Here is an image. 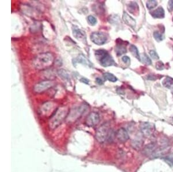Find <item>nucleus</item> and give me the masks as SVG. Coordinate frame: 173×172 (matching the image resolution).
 Here are the masks:
<instances>
[{
	"mask_svg": "<svg viewBox=\"0 0 173 172\" xmlns=\"http://www.w3.org/2000/svg\"><path fill=\"white\" fill-rule=\"evenodd\" d=\"M163 85L168 88V89H173V78L167 77L164 79V80L162 81Z\"/></svg>",
	"mask_w": 173,
	"mask_h": 172,
	"instance_id": "aec40b11",
	"label": "nucleus"
},
{
	"mask_svg": "<svg viewBox=\"0 0 173 172\" xmlns=\"http://www.w3.org/2000/svg\"><path fill=\"white\" fill-rule=\"evenodd\" d=\"M72 32L74 38L84 43H86V34L84 31L79 29L77 26H74L72 27Z\"/></svg>",
	"mask_w": 173,
	"mask_h": 172,
	"instance_id": "9d476101",
	"label": "nucleus"
},
{
	"mask_svg": "<svg viewBox=\"0 0 173 172\" xmlns=\"http://www.w3.org/2000/svg\"><path fill=\"white\" fill-rule=\"evenodd\" d=\"M116 137L117 140L122 143H125L129 140V136L128 134L127 131L124 128H120L117 130L116 134Z\"/></svg>",
	"mask_w": 173,
	"mask_h": 172,
	"instance_id": "ddd939ff",
	"label": "nucleus"
},
{
	"mask_svg": "<svg viewBox=\"0 0 173 172\" xmlns=\"http://www.w3.org/2000/svg\"><path fill=\"white\" fill-rule=\"evenodd\" d=\"M150 13H151L152 17L156 18V19L163 18L164 17V14H165L164 9L161 7H159V8H158L155 10L152 11L150 12Z\"/></svg>",
	"mask_w": 173,
	"mask_h": 172,
	"instance_id": "f3484780",
	"label": "nucleus"
},
{
	"mask_svg": "<svg viewBox=\"0 0 173 172\" xmlns=\"http://www.w3.org/2000/svg\"><path fill=\"white\" fill-rule=\"evenodd\" d=\"M87 22L91 26H95L97 23V20L94 16L89 15L87 17Z\"/></svg>",
	"mask_w": 173,
	"mask_h": 172,
	"instance_id": "bb28decb",
	"label": "nucleus"
},
{
	"mask_svg": "<svg viewBox=\"0 0 173 172\" xmlns=\"http://www.w3.org/2000/svg\"><path fill=\"white\" fill-rule=\"evenodd\" d=\"M69 112V109L65 107L57 108L56 111L53 114L49 120V125L50 128L52 130L56 129L66 119Z\"/></svg>",
	"mask_w": 173,
	"mask_h": 172,
	"instance_id": "f03ea898",
	"label": "nucleus"
},
{
	"mask_svg": "<svg viewBox=\"0 0 173 172\" xmlns=\"http://www.w3.org/2000/svg\"><path fill=\"white\" fill-rule=\"evenodd\" d=\"M103 77L105 79H107L110 82H115L117 81V78L114 75L109 73H104Z\"/></svg>",
	"mask_w": 173,
	"mask_h": 172,
	"instance_id": "4be33fe9",
	"label": "nucleus"
},
{
	"mask_svg": "<svg viewBox=\"0 0 173 172\" xmlns=\"http://www.w3.org/2000/svg\"><path fill=\"white\" fill-rule=\"evenodd\" d=\"M80 81L81 82H82V83H84L85 84H86V85H88L89 83H90V81H89L88 79L86 78H81Z\"/></svg>",
	"mask_w": 173,
	"mask_h": 172,
	"instance_id": "72a5a7b5",
	"label": "nucleus"
},
{
	"mask_svg": "<svg viewBox=\"0 0 173 172\" xmlns=\"http://www.w3.org/2000/svg\"><path fill=\"white\" fill-rule=\"evenodd\" d=\"M156 68L158 70H163L164 69V65L161 61H159L156 63Z\"/></svg>",
	"mask_w": 173,
	"mask_h": 172,
	"instance_id": "c85d7f7f",
	"label": "nucleus"
},
{
	"mask_svg": "<svg viewBox=\"0 0 173 172\" xmlns=\"http://www.w3.org/2000/svg\"><path fill=\"white\" fill-rule=\"evenodd\" d=\"M100 122V116L96 112H91L86 116L85 120V124L88 127H94Z\"/></svg>",
	"mask_w": 173,
	"mask_h": 172,
	"instance_id": "6e6552de",
	"label": "nucleus"
},
{
	"mask_svg": "<svg viewBox=\"0 0 173 172\" xmlns=\"http://www.w3.org/2000/svg\"><path fill=\"white\" fill-rule=\"evenodd\" d=\"M130 52H131V53L132 54V55L135 57L136 59H137L139 61H141L140 60V56L138 52V49L136 46H134L133 45H131L129 47Z\"/></svg>",
	"mask_w": 173,
	"mask_h": 172,
	"instance_id": "412c9836",
	"label": "nucleus"
},
{
	"mask_svg": "<svg viewBox=\"0 0 173 172\" xmlns=\"http://www.w3.org/2000/svg\"><path fill=\"white\" fill-rule=\"evenodd\" d=\"M90 39L93 43L98 45H102L106 43L108 37L102 32H93L90 35Z\"/></svg>",
	"mask_w": 173,
	"mask_h": 172,
	"instance_id": "0eeeda50",
	"label": "nucleus"
},
{
	"mask_svg": "<svg viewBox=\"0 0 173 172\" xmlns=\"http://www.w3.org/2000/svg\"><path fill=\"white\" fill-rule=\"evenodd\" d=\"M167 9H169V11L171 12L173 10V1H170L168 2V6Z\"/></svg>",
	"mask_w": 173,
	"mask_h": 172,
	"instance_id": "2f4dec72",
	"label": "nucleus"
},
{
	"mask_svg": "<svg viewBox=\"0 0 173 172\" xmlns=\"http://www.w3.org/2000/svg\"></svg>",
	"mask_w": 173,
	"mask_h": 172,
	"instance_id": "c9c22d12",
	"label": "nucleus"
},
{
	"mask_svg": "<svg viewBox=\"0 0 173 172\" xmlns=\"http://www.w3.org/2000/svg\"><path fill=\"white\" fill-rule=\"evenodd\" d=\"M158 148L155 143H151L145 146L142 150V153L148 157H153Z\"/></svg>",
	"mask_w": 173,
	"mask_h": 172,
	"instance_id": "1a4fd4ad",
	"label": "nucleus"
},
{
	"mask_svg": "<svg viewBox=\"0 0 173 172\" xmlns=\"http://www.w3.org/2000/svg\"><path fill=\"white\" fill-rule=\"evenodd\" d=\"M73 63L74 65H76L78 63H80V64L89 67H92L93 66V65L91 61L82 55H80L77 56L73 60Z\"/></svg>",
	"mask_w": 173,
	"mask_h": 172,
	"instance_id": "4468645a",
	"label": "nucleus"
},
{
	"mask_svg": "<svg viewBox=\"0 0 173 172\" xmlns=\"http://www.w3.org/2000/svg\"><path fill=\"white\" fill-rule=\"evenodd\" d=\"M54 56L51 52L39 53L35 57L32 65L38 70H44L51 67L54 62Z\"/></svg>",
	"mask_w": 173,
	"mask_h": 172,
	"instance_id": "f257e3e1",
	"label": "nucleus"
},
{
	"mask_svg": "<svg viewBox=\"0 0 173 172\" xmlns=\"http://www.w3.org/2000/svg\"><path fill=\"white\" fill-rule=\"evenodd\" d=\"M158 5V2L154 0H150L147 1V8L149 10H151L152 9L155 8Z\"/></svg>",
	"mask_w": 173,
	"mask_h": 172,
	"instance_id": "393cba45",
	"label": "nucleus"
},
{
	"mask_svg": "<svg viewBox=\"0 0 173 172\" xmlns=\"http://www.w3.org/2000/svg\"><path fill=\"white\" fill-rule=\"evenodd\" d=\"M56 85L53 80H43L35 85L33 90L36 93H40L49 89Z\"/></svg>",
	"mask_w": 173,
	"mask_h": 172,
	"instance_id": "423d86ee",
	"label": "nucleus"
},
{
	"mask_svg": "<svg viewBox=\"0 0 173 172\" xmlns=\"http://www.w3.org/2000/svg\"><path fill=\"white\" fill-rule=\"evenodd\" d=\"M144 144V140L140 138H136L132 141V146L134 150H139L142 148Z\"/></svg>",
	"mask_w": 173,
	"mask_h": 172,
	"instance_id": "a211bd4d",
	"label": "nucleus"
},
{
	"mask_svg": "<svg viewBox=\"0 0 173 172\" xmlns=\"http://www.w3.org/2000/svg\"><path fill=\"white\" fill-rule=\"evenodd\" d=\"M112 135H113V134L110 128V126L107 122L101 125L97 129L95 133V138L97 142L100 143H103L106 140H110V138H112Z\"/></svg>",
	"mask_w": 173,
	"mask_h": 172,
	"instance_id": "7ed1b4c3",
	"label": "nucleus"
},
{
	"mask_svg": "<svg viewBox=\"0 0 173 172\" xmlns=\"http://www.w3.org/2000/svg\"><path fill=\"white\" fill-rule=\"evenodd\" d=\"M122 60L124 63H125L126 65H129L130 63V59L129 57L128 56H124L122 57Z\"/></svg>",
	"mask_w": 173,
	"mask_h": 172,
	"instance_id": "7c9ffc66",
	"label": "nucleus"
},
{
	"mask_svg": "<svg viewBox=\"0 0 173 172\" xmlns=\"http://www.w3.org/2000/svg\"><path fill=\"white\" fill-rule=\"evenodd\" d=\"M96 84L101 85L103 84L104 81L100 78H96Z\"/></svg>",
	"mask_w": 173,
	"mask_h": 172,
	"instance_id": "473e14b6",
	"label": "nucleus"
},
{
	"mask_svg": "<svg viewBox=\"0 0 173 172\" xmlns=\"http://www.w3.org/2000/svg\"><path fill=\"white\" fill-rule=\"evenodd\" d=\"M164 161L170 166H173V158L170 157H165L163 158Z\"/></svg>",
	"mask_w": 173,
	"mask_h": 172,
	"instance_id": "cd10ccee",
	"label": "nucleus"
},
{
	"mask_svg": "<svg viewBox=\"0 0 173 172\" xmlns=\"http://www.w3.org/2000/svg\"><path fill=\"white\" fill-rule=\"evenodd\" d=\"M128 10L130 13L133 15H136L138 13L139 11V8L137 4L135 2H130L129 4L128 5Z\"/></svg>",
	"mask_w": 173,
	"mask_h": 172,
	"instance_id": "6ab92c4d",
	"label": "nucleus"
},
{
	"mask_svg": "<svg viewBox=\"0 0 173 172\" xmlns=\"http://www.w3.org/2000/svg\"><path fill=\"white\" fill-rule=\"evenodd\" d=\"M55 104L53 102H46L43 104L40 109V112L43 115H47L52 113V111H56Z\"/></svg>",
	"mask_w": 173,
	"mask_h": 172,
	"instance_id": "f8f14e48",
	"label": "nucleus"
},
{
	"mask_svg": "<svg viewBox=\"0 0 173 172\" xmlns=\"http://www.w3.org/2000/svg\"><path fill=\"white\" fill-rule=\"evenodd\" d=\"M140 130L143 136L146 138L151 137L154 133V128L148 122H142L140 125Z\"/></svg>",
	"mask_w": 173,
	"mask_h": 172,
	"instance_id": "9b49d317",
	"label": "nucleus"
},
{
	"mask_svg": "<svg viewBox=\"0 0 173 172\" xmlns=\"http://www.w3.org/2000/svg\"><path fill=\"white\" fill-rule=\"evenodd\" d=\"M115 51L118 56H121L122 55L125 53L126 52V42H122V40H121V42L117 41Z\"/></svg>",
	"mask_w": 173,
	"mask_h": 172,
	"instance_id": "2eb2a0df",
	"label": "nucleus"
},
{
	"mask_svg": "<svg viewBox=\"0 0 173 172\" xmlns=\"http://www.w3.org/2000/svg\"><path fill=\"white\" fill-rule=\"evenodd\" d=\"M96 59L99 61L100 64L104 67L112 66L116 65L115 61L108 51L104 49H99L95 53Z\"/></svg>",
	"mask_w": 173,
	"mask_h": 172,
	"instance_id": "20e7f679",
	"label": "nucleus"
},
{
	"mask_svg": "<svg viewBox=\"0 0 173 172\" xmlns=\"http://www.w3.org/2000/svg\"><path fill=\"white\" fill-rule=\"evenodd\" d=\"M150 56H151L152 58H153L154 59H159V58L158 53L154 50H151L150 51Z\"/></svg>",
	"mask_w": 173,
	"mask_h": 172,
	"instance_id": "c756f323",
	"label": "nucleus"
},
{
	"mask_svg": "<svg viewBox=\"0 0 173 172\" xmlns=\"http://www.w3.org/2000/svg\"><path fill=\"white\" fill-rule=\"evenodd\" d=\"M153 35H154V38L155 39L156 41H158V42L162 41L163 39V34H161L160 32H159L158 31H155Z\"/></svg>",
	"mask_w": 173,
	"mask_h": 172,
	"instance_id": "a878e982",
	"label": "nucleus"
},
{
	"mask_svg": "<svg viewBox=\"0 0 173 172\" xmlns=\"http://www.w3.org/2000/svg\"><path fill=\"white\" fill-rule=\"evenodd\" d=\"M140 60L144 63V64L147 65H151L152 64V61L149 56L147 55L146 53H143L140 56Z\"/></svg>",
	"mask_w": 173,
	"mask_h": 172,
	"instance_id": "5701e85b",
	"label": "nucleus"
},
{
	"mask_svg": "<svg viewBox=\"0 0 173 172\" xmlns=\"http://www.w3.org/2000/svg\"><path fill=\"white\" fill-rule=\"evenodd\" d=\"M57 73L58 74V75L62 78L64 79H69V74L66 72V71L64 70V69H60L58 70L57 71Z\"/></svg>",
	"mask_w": 173,
	"mask_h": 172,
	"instance_id": "b1692460",
	"label": "nucleus"
},
{
	"mask_svg": "<svg viewBox=\"0 0 173 172\" xmlns=\"http://www.w3.org/2000/svg\"><path fill=\"white\" fill-rule=\"evenodd\" d=\"M157 77H156L155 75H149L147 77V79L148 80H156Z\"/></svg>",
	"mask_w": 173,
	"mask_h": 172,
	"instance_id": "f704fd0d",
	"label": "nucleus"
},
{
	"mask_svg": "<svg viewBox=\"0 0 173 172\" xmlns=\"http://www.w3.org/2000/svg\"><path fill=\"white\" fill-rule=\"evenodd\" d=\"M122 19L127 25L129 26L130 27H131L132 28L135 27L136 25V20L133 17H131L129 14L126 13V12H124V13H123Z\"/></svg>",
	"mask_w": 173,
	"mask_h": 172,
	"instance_id": "dca6fc26",
	"label": "nucleus"
},
{
	"mask_svg": "<svg viewBox=\"0 0 173 172\" xmlns=\"http://www.w3.org/2000/svg\"><path fill=\"white\" fill-rule=\"evenodd\" d=\"M88 106L86 104H82L80 106L72 108L69 112L66 118V120L69 122H74L80 118L84 112L86 111Z\"/></svg>",
	"mask_w": 173,
	"mask_h": 172,
	"instance_id": "39448f33",
	"label": "nucleus"
}]
</instances>
